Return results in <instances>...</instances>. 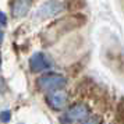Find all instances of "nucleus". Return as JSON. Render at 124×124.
Listing matches in <instances>:
<instances>
[{"instance_id": "1", "label": "nucleus", "mask_w": 124, "mask_h": 124, "mask_svg": "<svg viewBox=\"0 0 124 124\" xmlns=\"http://www.w3.org/2000/svg\"><path fill=\"white\" fill-rule=\"evenodd\" d=\"M86 23V17L82 14H71L68 17H64L62 20H59L56 23L50 24L47 29H45L46 40L47 42H53L57 38H60L62 35L67 34L73 29L81 28L84 24Z\"/></svg>"}, {"instance_id": "2", "label": "nucleus", "mask_w": 124, "mask_h": 124, "mask_svg": "<svg viewBox=\"0 0 124 124\" xmlns=\"http://www.w3.org/2000/svg\"><path fill=\"white\" fill-rule=\"evenodd\" d=\"M67 84V78L62 75V74H54V73H49V74H43L42 77L36 79V85L38 88L42 91H57L64 88Z\"/></svg>"}, {"instance_id": "3", "label": "nucleus", "mask_w": 124, "mask_h": 124, "mask_svg": "<svg viewBox=\"0 0 124 124\" xmlns=\"http://www.w3.org/2000/svg\"><path fill=\"white\" fill-rule=\"evenodd\" d=\"M89 113H91V110L88 107V105H85V103H75V105H73L71 107H68L66 110V113L63 114V117H62V121H64V124L81 121V120L88 117Z\"/></svg>"}, {"instance_id": "4", "label": "nucleus", "mask_w": 124, "mask_h": 124, "mask_svg": "<svg viewBox=\"0 0 124 124\" xmlns=\"http://www.w3.org/2000/svg\"><path fill=\"white\" fill-rule=\"evenodd\" d=\"M63 10H64V4H63L62 1H59V0H49V1L43 3V4L38 8L36 17L46 20V18H50V17L57 16V14L62 13Z\"/></svg>"}, {"instance_id": "5", "label": "nucleus", "mask_w": 124, "mask_h": 124, "mask_svg": "<svg viewBox=\"0 0 124 124\" xmlns=\"http://www.w3.org/2000/svg\"><path fill=\"white\" fill-rule=\"evenodd\" d=\"M53 66L52 59L45 53H35L29 59V70L32 73H39Z\"/></svg>"}, {"instance_id": "6", "label": "nucleus", "mask_w": 124, "mask_h": 124, "mask_svg": "<svg viewBox=\"0 0 124 124\" xmlns=\"http://www.w3.org/2000/svg\"><path fill=\"white\" fill-rule=\"evenodd\" d=\"M46 102H47V105H49L52 109L60 110V109H64V107L67 106L68 95L63 89L52 91L50 93L46 95Z\"/></svg>"}, {"instance_id": "7", "label": "nucleus", "mask_w": 124, "mask_h": 124, "mask_svg": "<svg viewBox=\"0 0 124 124\" xmlns=\"http://www.w3.org/2000/svg\"><path fill=\"white\" fill-rule=\"evenodd\" d=\"M31 8V0H16L13 3V7H11V13L14 17H24L28 10Z\"/></svg>"}, {"instance_id": "8", "label": "nucleus", "mask_w": 124, "mask_h": 124, "mask_svg": "<svg viewBox=\"0 0 124 124\" xmlns=\"http://www.w3.org/2000/svg\"><path fill=\"white\" fill-rule=\"evenodd\" d=\"M66 7L67 10L75 11V10H81L85 7V1L84 0H67L66 1Z\"/></svg>"}, {"instance_id": "9", "label": "nucleus", "mask_w": 124, "mask_h": 124, "mask_svg": "<svg viewBox=\"0 0 124 124\" xmlns=\"http://www.w3.org/2000/svg\"><path fill=\"white\" fill-rule=\"evenodd\" d=\"M10 118H11V113L8 112V110H4V112L0 113V120H1L3 123H7V121H10Z\"/></svg>"}, {"instance_id": "10", "label": "nucleus", "mask_w": 124, "mask_h": 124, "mask_svg": "<svg viewBox=\"0 0 124 124\" xmlns=\"http://www.w3.org/2000/svg\"><path fill=\"white\" fill-rule=\"evenodd\" d=\"M82 124H101V117H91V118H88L86 121H84Z\"/></svg>"}, {"instance_id": "11", "label": "nucleus", "mask_w": 124, "mask_h": 124, "mask_svg": "<svg viewBox=\"0 0 124 124\" xmlns=\"http://www.w3.org/2000/svg\"><path fill=\"white\" fill-rule=\"evenodd\" d=\"M0 24H3V25L6 24V14L1 11H0Z\"/></svg>"}, {"instance_id": "12", "label": "nucleus", "mask_w": 124, "mask_h": 124, "mask_svg": "<svg viewBox=\"0 0 124 124\" xmlns=\"http://www.w3.org/2000/svg\"><path fill=\"white\" fill-rule=\"evenodd\" d=\"M3 38H4V32H3V29H1V27H0V43L3 42Z\"/></svg>"}, {"instance_id": "13", "label": "nucleus", "mask_w": 124, "mask_h": 124, "mask_svg": "<svg viewBox=\"0 0 124 124\" xmlns=\"http://www.w3.org/2000/svg\"><path fill=\"white\" fill-rule=\"evenodd\" d=\"M0 66H1V54H0Z\"/></svg>"}]
</instances>
